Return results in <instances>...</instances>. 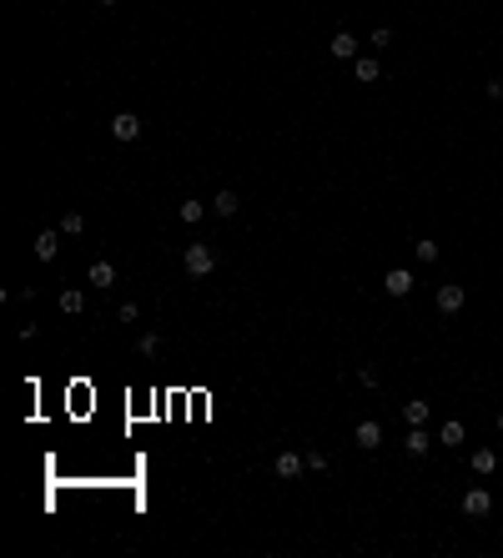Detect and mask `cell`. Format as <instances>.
<instances>
[{
  "label": "cell",
  "instance_id": "19",
  "mask_svg": "<svg viewBox=\"0 0 503 558\" xmlns=\"http://www.w3.org/2000/svg\"><path fill=\"white\" fill-rule=\"evenodd\" d=\"M443 443H463V422H443V433H438Z\"/></svg>",
  "mask_w": 503,
  "mask_h": 558
},
{
  "label": "cell",
  "instance_id": "15",
  "mask_svg": "<svg viewBox=\"0 0 503 558\" xmlns=\"http://www.w3.org/2000/svg\"><path fill=\"white\" fill-rule=\"evenodd\" d=\"M403 418H408L413 427H423V422H428V402H423V397H413V402L403 407Z\"/></svg>",
  "mask_w": 503,
  "mask_h": 558
},
{
  "label": "cell",
  "instance_id": "2",
  "mask_svg": "<svg viewBox=\"0 0 503 558\" xmlns=\"http://www.w3.org/2000/svg\"><path fill=\"white\" fill-rule=\"evenodd\" d=\"M488 508H493L488 488H468L463 493V513H468V518H488Z\"/></svg>",
  "mask_w": 503,
  "mask_h": 558
},
{
  "label": "cell",
  "instance_id": "4",
  "mask_svg": "<svg viewBox=\"0 0 503 558\" xmlns=\"http://www.w3.org/2000/svg\"><path fill=\"white\" fill-rule=\"evenodd\" d=\"M383 287H388V297H408V292H413V272H408V267H393V272L383 277Z\"/></svg>",
  "mask_w": 503,
  "mask_h": 558
},
{
  "label": "cell",
  "instance_id": "1",
  "mask_svg": "<svg viewBox=\"0 0 503 558\" xmlns=\"http://www.w3.org/2000/svg\"><path fill=\"white\" fill-rule=\"evenodd\" d=\"M181 267L192 272V277H206V272L217 267V252H212V247H201V242H192V247H186V256H181Z\"/></svg>",
  "mask_w": 503,
  "mask_h": 558
},
{
  "label": "cell",
  "instance_id": "12",
  "mask_svg": "<svg viewBox=\"0 0 503 558\" xmlns=\"http://www.w3.org/2000/svg\"><path fill=\"white\" fill-rule=\"evenodd\" d=\"M60 312H66V317H81V312H86V297H81L76 287H66V292H60Z\"/></svg>",
  "mask_w": 503,
  "mask_h": 558
},
{
  "label": "cell",
  "instance_id": "20",
  "mask_svg": "<svg viewBox=\"0 0 503 558\" xmlns=\"http://www.w3.org/2000/svg\"><path fill=\"white\" fill-rule=\"evenodd\" d=\"M413 252H418V262H438V242H418Z\"/></svg>",
  "mask_w": 503,
  "mask_h": 558
},
{
  "label": "cell",
  "instance_id": "16",
  "mask_svg": "<svg viewBox=\"0 0 503 558\" xmlns=\"http://www.w3.org/2000/svg\"><path fill=\"white\" fill-rule=\"evenodd\" d=\"M111 282H116V267L111 262H96L91 267V287H111Z\"/></svg>",
  "mask_w": 503,
  "mask_h": 558
},
{
  "label": "cell",
  "instance_id": "14",
  "mask_svg": "<svg viewBox=\"0 0 503 558\" xmlns=\"http://www.w3.org/2000/svg\"><path fill=\"white\" fill-rule=\"evenodd\" d=\"M493 468H498V458H493V448H478V453H473V473H478V478H488V473H493Z\"/></svg>",
  "mask_w": 503,
  "mask_h": 558
},
{
  "label": "cell",
  "instance_id": "6",
  "mask_svg": "<svg viewBox=\"0 0 503 558\" xmlns=\"http://www.w3.org/2000/svg\"><path fill=\"white\" fill-rule=\"evenodd\" d=\"M111 136H116V141H136V136H141V121H136L131 111H121V116L111 121Z\"/></svg>",
  "mask_w": 503,
  "mask_h": 558
},
{
  "label": "cell",
  "instance_id": "23",
  "mask_svg": "<svg viewBox=\"0 0 503 558\" xmlns=\"http://www.w3.org/2000/svg\"><path fill=\"white\" fill-rule=\"evenodd\" d=\"M307 468H312V473H322V468H327V453H318V448H312V453H307Z\"/></svg>",
  "mask_w": 503,
  "mask_h": 558
},
{
  "label": "cell",
  "instance_id": "25",
  "mask_svg": "<svg viewBox=\"0 0 503 558\" xmlns=\"http://www.w3.org/2000/svg\"><path fill=\"white\" fill-rule=\"evenodd\" d=\"M101 6H116V0H101Z\"/></svg>",
  "mask_w": 503,
  "mask_h": 558
},
{
  "label": "cell",
  "instance_id": "9",
  "mask_svg": "<svg viewBox=\"0 0 503 558\" xmlns=\"http://www.w3.org/2000/svg\"><path fill=\"white\" fill-rule=\"evenodd\" d=\"M352 76H358L363 85H372L377 76H383V66H377V60H372V56H358V60H352Z\"/></svg>",
  "mask_w": 503,
  "mask_h": 558
},
{
  "label": "cell",
  "instance_id": "11",
  "mask_svg": "<svg viewBox=\"0 0 503 558\" xmlns=\"http://www.w3.org/2000/svg\"><path fill=\"white\" fill-rule=\"evenodd\" d=\"M56 247H60V231H40V237H35V256H40V262H51Z\"/></svg>",
  "mask_w": 503,
  "mask_h": 558
},
{
  "label": "cell",
  "instance_id": "3",
  "mask_svg": "<svg viewBox=\"0 0 503 558\" xmlns=\"http://www.w3.org/2000/svg\"><path fill=\"white\" fill-rule=\"evenodd\" d=\"M352 443L363 448V453H372V448H383V422H358V433H352Z\"/></svg>",
  "mask_w": 503,
  "mask_h": 558
},
{
  "label": "cell",
  "instance_id": "13",
  "mask_svg": "<svg viewBox=\"0 0 503 558\" xmlns=\"http://www.w3.org/2000/svg\"><path fill=\"white\" fill-rule=\"evenodd\" d=\"M403 448H408V453H413V458H423V453H428V448H433V438L423 433V427H413V433L403 438Z\"/></svg>",
  "mask_w": 503,
  "mask_h": 558
},
{
  "label": "cell",
  "instance_id": "8",
  "mask_svg": "<svg viewBox=\"0 0 503 558\" xmlns=\"http://www.w3.org/2000/svg\"><path fill=\"white\" fill-rule=\"evenodd\" d=\"M327 51H332V56H338V60H352V56H358V40H352L347 31H338V35H332V40H327Z\"/></svg>",
  "mask_w": 503,
  "mask_h": 558
},
{
  "label": "cell",
  "instance_id": "24",
  "mask_svg": "<svg viewBox=\"0 0 503 558\" xmlns=\"http://www.w3.org/2000/svg\"><path fill=\"white\" fill-rule=\"evenodd\" d=\"M498 433H503V413H498Z\"/></svg>",
  "mask_w": 503,
  "mask_h": 558
},
{
  "label": "cell",
  "instance_id": "18",
  "mask_svg": "<svg viewBox=\"0 0 503 558\" xmlns=\"http://www.w3.org/2000/svg\"><path fill=\"white\" fill-rule=\"evenodd\" d=\"M201 217H206V206H201V202H181V222H186V227H197Z\"/></svg>",
  "mask_w": 503,
  "mask_h": 558
},
{
  "label": "cell",
  "instance_id": "21",
  "mask_svg": "<svg viewBox=\"0 0 503 558\" xmlns=\"http://www.w3.org/2000/svg\"><path fill=\"white\" fill-rule=\"evenodd\" d=\"M372 46H377V51H388V46H393V31H388V26H377V31H372Z\"/></svg>",
  "mask_w": 503,
  "mask_h": 558
},
{
  "label": "cell",
  "instance_id": "7",
  "mask_svg": "<svg viewBox=\"0 0 503 558\" xmlns=\"http://www.w3.org/2000/svg\"><path fill=\"white\" fill-rule=\"evenodd\" d=\"M463 287H458V282H448V287H438V312H458V307H463Z\"/></svg>",
  "mask_w": 503,
  "mask_h": 558
},
{
  "label": "cell",
  "instance_id": "10",
  "mask_svg": "<svg viewBox=\"0 0 503 558\" xmlns=\"http://www.w3.org/2000/svg\"><path fill=\"white\" fill-rule=\"evenodd\" d=\"M237 206H242V202H237V191H232V186L212 197V211H217V217H237Z\"/></svg>",
  "mask_w": 503,
  "mask_h": 558
},
{
  "label": "cell",
  "instance_id": "22",
  "mask_svg": "<svg viewBox=\"0 0 503 558\" xmlns=\"http://www.w3.org/2000/svg\"><path fill=\"white\" fill-rule=\"evenodd\" d=\"M136 347H141V352H146V357H151V352H156V347H161V337H156V332H146V337H141V342H136Z\"/></svg>",
  "mask_w": 503,
  "mask_h": 558
},
{
  "label": "cell",
  "instance_id": "17",
  "mask_svg": "<svg viewBox=\"0 0 503 558\" xmlns=\"http://www.w3.org/2000/svg\"><path fill=\"white\" fill-rule=\"evenodd\" d=\"M60 231H66V237H81V231H86V217H81V211H66V217H60Z\"/></svg>",
  "mask_w": 503,
  "mask_h": 558
},
{
  "label": "cell",
  "instance_id": "5",
  "mask_svg": "<svg viewBox=\"0 0 503 558\" xmlns=\"http://www.w3.org/2000/svg\"><path fill=\"white\" fill-rule=\"evenodd\" d=\"M302 468H307V458H302V453H277V463H272V473H277V478H297Z\"/></svg>",
  "mask_w": 503,
  "mask_h": 558
}]
</instances>
